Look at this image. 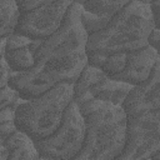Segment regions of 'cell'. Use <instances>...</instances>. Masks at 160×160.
Listing matches in <instances>:
<instances>
[{"label":"cell","instance_id":"1","mask_svg":"<svg viewBox=\"0 0 160 160\" xmlns=\"http://www.w3.org/2000/svg\"><path fill=\"white\" fill-rule=\"evenodd\" d=\"M80 14L79 1H72L61 28L36 46L35 66L26 72L11 74L9 85L20 99L38 96L62 82L74 84L79 78L88 65V34Z\"/></svg>","mask_w":160,"mask_h":160},{"label":"cell","instance_id":"19","mask_svg":"<svg viewBox=\"0 0 160 160\" xmlns=\"http://www.w3.org/2000/svg\"><path fill=\"white\" fill-rule=\"evenodd\" d=\"M149 46H151L152 49H155L156 51H159V42H160V29L155 28L151 34L149 35Z\"/></svg>","mask_w":160,"mask_h":160},{"label":"cell","instance_id":"8","mask_svg":"<svg viewBox=\"0 0 160 160\" xmlns=\"http://www.w3.org/2000/svg\"><path fill=\"white\" fill-rule=\"evenodd\" d=\"M71 4L72 1H42L34 10L19 12L14 32L31 40H45L61 28Z\"/></svg>","mask_w":160,"mask_h":160},{"label":"cell","instance_id":"17","mask_svg":"<svg viewBox=\"0 0 160 160\" xmlns=\"http://www.w3.org/2000/svg\"><path fill=\"white\" fill-rule=\"evenodd\" d=\"M10 78H11V71L8 68L4 58H1L0 59V90L9 85Z\"/></svg>","mask_w":160,"mask_h":160},{"label":"cell","instance_id":"13","mask_svg":"<svg viewBox=\"0 0 160 160\" xmlns=\"http://www.w3.org/2000/svg\"><path fill=\"white\" fill-rule=\"evenodd\" d=\"M18 16L16 0H0V40L14 32Z\"/></svg>","mask_w":160,"mask_h":160},{"label":"cell","instance_id":"11","mask_svg":"<svg viewBox=\"0 0 160 160\" xmlns=\"http://www.w3.org/2000/svg\"><path fill=\"white\" fill-rule=\"evenodd\" d=\"M40 41L12 32L5 39L4 60L11 74L30 71L35 66V49Z\"/></svg>","mask_w":160,"mask_h":160},{"label":"cell","instance_id":"12","mask_svg":"<svg viewBox=\"0 0 160 160\" xmlns=\"http://www.w3.org/2000/svg\"><path fill=\"white\" fill-rule=\"evenodd\" d=\"M5 142L10 151L6 160H36L39 156L34 141L20 131L12 134Z\"/></svg>","mask_w":160,"mask_h":160},{"label":"cell","instance_id":"4","mask_svg":"<svg viewBox=\"0 0 160 160\" xmlns=\"http://www.w3.org/2000/svg\"><path fill=\"white\" fill-rule=\"evenodd\" d=\"M72 101V82H62L38 96L20 99L14 108L15 126L34 142L46 139L60 126Z\"/></svg>","mask_w":160,"mask_h":160},{"label":"cell","instance_id":"21","mask_svg":"<svg viewBox=\"0 0 160 160\" xmlns=\"http://www.w3.org/2000/svg\"><path fill=\"white\" fill-rule=\"evenodd\" d=\"M4 50H5V39L0 40V59L4 56Z\"/></svg>","mask_w":160,"mask_h":160},{"label":"cell","instance_id":"2","mask_svg":"<svg viewBox=\"0 0 160 160\" xmlns=\"http://www.w3.org/2000/svg\"><path fill=\"white\" fill-rule=\"evenodd\" d=\"M149 2L146 0L128 1L102 30L88 35L86 52L110 55L148 46L149 35L156 28Z\"/></svg>","mask_w":160,"mask_h":160},{"label":"cell","instance_id":"10","mask_svg":"<svg viewBox=\"0 0 160 160\" xmlns=\"http://www.w3.org/2000/svg\"><path fill=\"white\" fill-rule=\"evenodd\" d=\"M159 62V51L149 45L142 49L126 52L125 68L114 80L129 84L131 86L140 85L150 78L155 65Z\"/></svg>","mask_w":160,"mask_h":160},{"label":"cell","instance_id":"18","mask_svg":"<svg viewBox=\"0 0 160 160\" xmlns=\"http://www.w3.org/2000/svg\"><path fill=\"white\" fill-rule=\"evenodd\" d=\"M150 5V11H151V15H152V20H154V24L156 28L160 29L159 26V11H160V0H154V1H150L149 2Z\"/></svg>","mask_w":160,"mask_h":160},{"label":"cell","instance_id":"16","mask_svg":"<svg viewBox=\"0 0 160 160\" xmlns=\"http://www.w3.org/2000/svg\"><path fill=\"white\" fill-rule=\"evenodd\" d=\"M19 100V94L10 85L0 90V110H4L6 108H14Z\"/></svg>","mask_w":160,"mask_h":160},{"label":"cell","instance_id":"23","mask_svg":"<svg viewBox=\"0 0 160 160\" xmlns=\"http://www.w3.org/2000/svg\"><path fill=\"white\" fill-rule=\"evenodd\" d=\"M36 160H50V159H48V158H44V156H40V155H39V156L36 158Z\"/></svg>","mask_w":160,"mask_h":160},{"label":"cell","instance_id":"20","mask_svg":"<svg viewBox=\"0 0 160 160\" xmlns=\"http://www.w3.org/2000/svg\"><path fill=\"white\" fill-rule=\"evenodd\" d=\"M9 154L10 151H9V148L6 146V142L5 141L0 142V160H6L9 158Z\"/></svg>","mask_w":160,"mask_h":160},{"label":"cell","instance_id":"25","mask_svg":"<svg viewBox=\"0 0 160 160\" xmlns=\"http://www.w3.org/2000/svg\"><path fill=\"white\" fill-rule=\"evenodd\" d=\"M148 160H150V159H148Z\"/></svg>","mask_w":160,"mask_h":160},{"label":"cell","instance_id":"15","mask_svg":"<svg viewBox=\"0 0 160 160\" xmlns=\"http://www.w3.org/2000/svg\"><path fill=\"white\" fill-rule=\"evenodd\" d=\"M14 108H6L4 110H0V139L4 141L18 131L15 126Z\"/></svg>","mask_w":160,"mask_h":160},{"label":"cell","instance_id":"5","mask_svg":"<svg viewBox=\"0 0 160 160\" xmlns=\"http://www.w3.org/2000/svg\"><path fill=\"white\" fill-rule=\"evenodd\" d=\"M85 138V120L72 101L60 126L46 139L35 141L40 156L50 160H74L81 151Z\"/></svg>","mask_w":160,"mask_h":160},{"label":"cell","instance_id":"9","mask_svg":"<svg viewBox=\"0 0 160 160\" xmlns=\"http://www.w3.org/2000/svg\"><path fill=\"white\" fill-rule=\"evenodd\" d=\"M121 108L126 118L160 110V62L146 81L131 88Z\"/></svg>","mask_w":160,"mask_h":160},{"label":"cell","instance_id":"6","mask_svg":"<svg viewBox=\"0 0 160 160\" xmlns=\"http://www.w3.org/2000/svg\"><path fill=\"white\" fill-rule=\"evenodd\" d=\"M160 151V110L126 118V136L115 160H148Z\"/></svg>","mask_w":160,"mask_h":160},{"label":"cell","instance_id":"14","mask_svg":"<svg viewBox=\"0 0 160 160\" xmlns=\"http://www.w3.org/2000/svg\"><path fill=\"white\" fill-rule=\"evenodd\" d=\"M126 0L118 1H105V0H86L79 1L81 9L86 12L98 15V16H112L119 10H121L126 5Z\"/></svg>","mask_w":160,"mask_h":160},{"label":"cell","instance_id":"22","mask_svg":"<svg viewBox=\"0 0 160 160\" xmlns=\"http://www.w3.org/2000/svg\"><path fill=\"white\" fill-rule=\"evenodd\" d=\"M159 154H160V151H156V152L150 158V160H159Z\"/></svg>","mask_w":160,"mask_h":160},{"label":"cell","instance_id":"24","mask_svg":"<svg viewBox=\"0 0 160 160\" xmlns=\"http://www.w3.org/2000/svg\"><path fill=\"white\" fill-rule=\"evenodd\" d=\"M2 141H4V140H1V139H0V142H2Z\"/></svg>","mask_w":160,"mask_h":160},{"label":"cell","instance_id":"3","mask_svg":"<svg viewBox=\"0 0 160 160\" xmlns=\"http://www.w3.org/2000/svg\"><path fill=\"white\" fill-rule=\"evenodd\" d=\"M76 106L85 120V138L74 160H115L125 145L126 116L122 108L99 100Z\"/></svg>","mask_w":160,"mask_h":160},{"label":"cell","instance_id":"7","mask_svg":"<svg viewBox=\"0 0 160 160\" xmlns=\"http://www.w3.org/2000/svg\"><path fill=\"white\" fill-rule=\"evenodd\" d=\"M131 85L108 78L100 69L86 65L74 82V102L80 105L90 100H99L121 106Z\"/></svg>","mask_w":160,"mask_h":160}]
</instances>
